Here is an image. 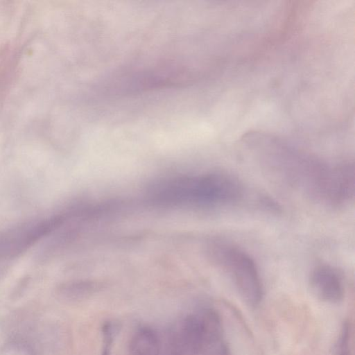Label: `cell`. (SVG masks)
Returning a JSON list of instances; mask_svg holds the SVG:
<instances>
[{"instance_id": "6da1fadb", "label": "cell", "mask_w": 355, "mask_h": 355, "mask_svg": "<svg viewBox=\"0 0 355 355\" xmlns=\"http://www.w3.org/2000/svg\"><path fill=\"white\" fill-rule=\"evenodd\" d=\"M245 196L242 182L224 171L165 179L152 185L148 197L159 205H184L202 209L235 207Z\"/></svg>"}, {"instance_id": "7a4b0ae2", "label": "cell", "mask_w": 355, "mask_h": 355, "mask_svg": "<svg viewBox=\"0 0 355 355\" xmlns=\"http://www.w3.org/2000/svg\"><path fill=\"white\" fill-rule=\"evenodd\" d=\"M208 254L230 278L246 303L259 304L263 295L261 280L254 259L247 252L231 243L216 241L209 245Z\"/></svg>"}, {"instance_id": "3957f363", "label": "cell", "mask_w": 355, "mask_h": 355, "mask_svg": "<svg viewBox=\"0 0 355 355\" xmlns=\"http://www.w3.org/2000/svg\"><path fill=\"white\" fill-rule=\"evenodd\" d=\"M221 324L211 309L187 315L181 322L176 339L180 352L196 355L221 342Z\"/></svg>"}, {"instance_id": "277c9868", "label": "cell", "mask_w": 355, "mask_h": 355, "mask_svg": "<svg viewBox=\"0 0 355 355\" xmlns=\"http://www.w3.org/2000/svg\"><path fill=\"white\" fill-rule=\"evenodd\" d=\"M65 216L59 214L31 221L0 234V259L15 257L60 225Z\"/></svg>"}, {"instance_id": "5b68a950", "label": "cell", "mask_w": 355, "mask_h": 355, "mask_svg": "<svg viewBox=\"0 0 355 355\" xmlns=\"http://www.w3.org/2000/svg\"><path fill=\"white\" fill-rule=\"evenodd\" d=\"M309 284L318 300L330 304L341 302L345 295L342 275L335 268L326 265L315 266L311 272Z\"/></svg>"}, {"instance_id": "8992f818", "label": "cell", "mask_w": 355, "mask_h": 355, "mask_svg": "<svg viewBox=\"0 0 355 355\" xmlns=\"http://www.w3.org/2000/svg\"><path fill=\"white\" fill-rule=\"evenodd\" d=\"M159 341L149 328L138 330L131 339L128 355H159Z\"/></svg>"}, {"instance_id": "52a82bcc", "label": "cell", "mask_w": 355, "mask_h": 355, "mask_svg": "<svg viewBox=\"0 0 355 355\" xmlns=\"http://www.w3.org/2000/svg\"><path fill=\"white\" fill-rule=\"evenodd\" d=\"M96 289V286L90 282H84L68 286L66 295L73 299H82L90 295Z\"/></svg>"}, {"instance_id": "ba28073f", "label": "cell", "mask_w": 355, "mask_h": 355, "mask_svg": "<svg viewBox=\"0 0 355 355\" xmlns=\"http://www.w3.org/2000/svg\"><path fill=\"white\" fill-rule=\"evenodd\" d=\"M349 333V324L345 322L342 326L340 335L337 339L334 355H350Z\"/></svg>"}, {"instance_id": "9c48e42d", "label": "cell", "mask_w": 355, "mask_h": 355, "mask_svg": "<svg viewBox=\"0 0 355 355\" xmlns=\"http://www.w3.org/2000/svg\"><path fill=\"white\" fill-rule=\"evenodd\" d=\"M212 355H229L226 346L221 343L214 352Z\"/></svg>"}]
</instances>
